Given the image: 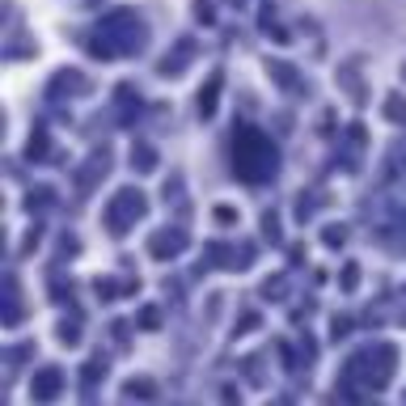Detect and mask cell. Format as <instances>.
I'll list each match as a JSON object with an SVG mask.
<instances>
[{"label": "cell", "instance_id": "cell-1", "mask_svg": "<svg viewBox=\"0 0 406 406\" xmlns=\"http://www.w3.org/2000/svg\"><path fill=\"white\" fill-rule=\"evenodd\" d=\"M368 229L385 245H406V144L389 152V161L368 195Z\"/></svg>", "mask_w": 406, "mask_h": 406}]
</instances>
